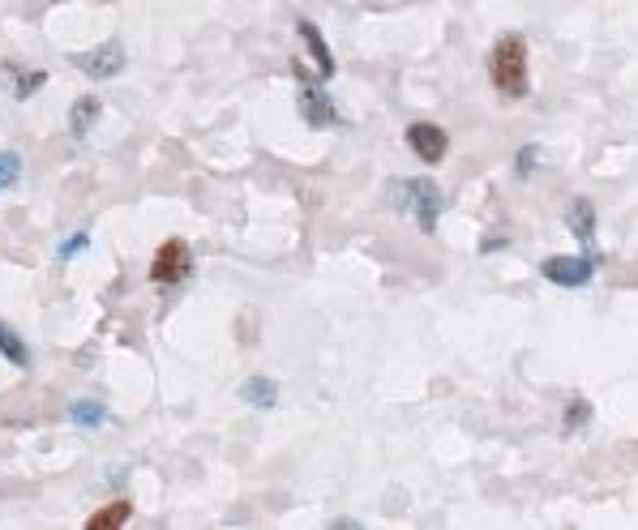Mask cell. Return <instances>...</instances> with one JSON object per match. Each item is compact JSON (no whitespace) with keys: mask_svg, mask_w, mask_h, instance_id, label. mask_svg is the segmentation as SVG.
<instances>
[{"mask_svg":"<svg viewBox=\"0 0 638 530\" xmlns=\"http://www.w3.org/2000/svg\"><path fill=\"white\" fill-rule=\"evenodd\" d=\"M403 141L412 146V154H416L421 163H428V167H437V163L450 154V132L441 129V125H428V121H421V125H408Z\"/></svg>","mask_w":638,"mask_h":530,"instance_id":"7","label":"cell"},{"mask_svg":"<svg viewBox=\"0 0 638 530\" xmlns=\"http://www.w3.org/2000/svg\"><path fill=\"white\" fill-rule=\"evenodd\" d=\"M489 81L505 99H527L531 77H527V39L523 35H501L489 52Z\"/></svg>","mask_w":638,"mask_h":530,"instance_id":"1","label":"cell"},{"mask_svg":"<svg viewBox=\"0 0 638 530\" xmlns=\"http://www.w3.org/2000/svg\"><path fill=\"white\" fill-rule=\"evenodd\" d=\"M48 73L43 68H17V65H4L0 61V86L13 94V99H30L35 90H43Z\"/></svg>","mask_w":638,"mask_h":530,"instance_id":"9","label":"cell"},{"mask_svg":"<svg viewBox=\"0 0 638 530\" xmlns=\"http://www.w3.org/2000/svg\"><path fill=\"white\" fill-rule=\"evenodd\" d=\"M0 355H4L9 364H17V368H30V351H26V342L9 330L4 321H0Z\"/></svg>","mask_w":638,"mask_h":530,"instance_id":"15","label":"cell"},{"mask_svg":"<svg viewBox=\"0 0 638 530\" xmlns=\"http://www.w3.org/2000/svg\"><path fill=\"white\" fill-rule=\"evenodd\" d=\"M99 112H103V103L95 99V94H82V99H73V108H70V132L82 141L86 132L99 125Z\"/></svg>","mask_w":638,"mask_h":530,"instance_id":"11","label":"cell"},{"mask_svg":"<svg viewBox=\"0 0 638 530\" xmlns=\"http://www.w3.org/2000/svg\"><path fill=\"white\" fill-rule=\"evenodd\" d=\"M291 81H296V103H300V116L313 125V129H326V125H343V116L335 112L330 94H326V81L317 73H309L304 61H291Z\"/></svg>","mask_w":638,"mask_h":530,"instance_id":"2","label":"cell"},{"mask_svg":"<svg viewBox=\"0 0 638 530\" xmlns=\"http://www.w3.org/2000/svg\"><path fill=\"white\" fill-rule=\"evenodd\" d=\"M536 163H540V146H536V141H527V146L518 150V159H514V172H518V176H531V167H536Z\"/></svg>","mask_w":638,"mask_h":530,"instance_id":"18","label":"cell"},{"mask_svg":"<svg viewBox=\"0 0 638 530\" xmlns=\"http://www.w3.org/2000/svg\"><path fill=\"white\" fill-rule=\"evenodd\" d=\"M17 176H22V159H17V150H0V193L13 189Z\"/></svg>","mask_w":638,"mask_h":530,"instance_id":"16","label":"cell"},{"mask_svg":"<svg viewBox=\"0 0 638 530\" xmlns=\"http://www.w3.org/2000/svg\"><path fill=\"white\" fill-rule=\"evenodd\" d=\"M296 30H300V39H304V52H309V56H313V65H317V77H322V81H330L339 65H335V52H330L326 35H322L309 17H300V22H296Z\"/></svg>","mask_w":638,"mask_h":530,"instance_id":"8","label":"cell"},{"mask_svg":"<svg viewBox=\"0 0 638 530\" xmlns=\"http://www.w3.org/2000/svg\"><path fill=\"white\" fill-rule=\"evenodd\" d=\"M596 265H600V253H583V257H545L540 262V274L545 282L553 287H587L596 278Z\"/></svg>","mask_w":638,"mask_h":530,"instance_id":"6","label":"cell"},{"mask_svg":"<svg viewBox=\"0 0 638 530\" xmlns=\"http://www.w3.org/2000/svg\"><path fill=\"white\" fill-rule=\"evenodd\" d=\"M70 419L77 428H103V424H108V406H103L99 398H73Z\"/></svg>","mask_w":638,"mask_h":530,"instance_id":"12","label":"cell"},{"mask_svg":"<svg viewBox=\"0 0 638 530\" xmlns=\"http://www.w3.org/2000/svg\"><path fill=\"white\" fill-rule=\"evenodd\" d=\"M129 514H134L129 501H112V505H103V509H95V514L86 518V530H121L129 522Z\"/></svg>","mask_w":638,"mask_h":530,"instance_id":"13","label":"cell"},{"mask_svg":"<svg viewBox=\"0 0 638 530\" xmlns=\"http://www.w3.org/2000/svg\"><path fill=\"white\" fill-rule=\"evenodd\" d=\"M395 201L416 218V227L425 231V236H433L437 231V223H441V205H446V198H441V189L433 185V180H399V189H395Z\"/></svg>","mask_w":638,"mask_h":530,"instance_id":"3","label":"cell"},{"mask_svg":"<svg viewBox=\"0 0 638 530\" xmlns=\"http://www.w3.org/2000/svg\"><path fill=\"white\" fill-rule=\"evenodd\" d=\"M566 223H570V231L578 236L583 253H596V205H591V198H574Z\"/></svg>","mask_w":638,"mask_h":530,"instance_id":"10","label":"cell"},{"mask_svg":"<svg viewBox=\"0 0 638 530\" xmlns=\"http://www.w3.org/2000/svg\"><path fill=\"white\" fill-rule=\"evenodd\" d=\"M240 398H245L249 406H262V411H271V406L279 402V386H275L271 377H249V381L240 386Z\"/></svg>","mask_w":638,"mask_h":530,"instance_id":"14","label":"cell"},{"mask_svg":"<svg viewBox=\"0 0 638 530\" xmlns=\"http://www.w3.org/2000/svg\"><path fill=\"white\" fill-rule=\"evenodd\" d=\"M189 269H193L189 244H185L180 236H172V240H163V249H159L154 262H150V282L163 287V291H172V287H180V282L189 278Z\"/></svg>","mask_w":638,"mask_h":530,"instance_id":"4","label":"cell"},{"mask_svg":"<svg viewBox=\"0 0 638 530\" xmlns=\"http://www.w3.org/2000/svg\"><path fill=\"white\" fill-rule=\"evenodd\" d=\"M82 249H90V236H86V231H77V236H70V240L61 244V262H73Z\"/></svg>","mask_w":638,"mask_h":530,"instance_id":"19","label":"cell"},{"mask_svg":"<svg viewBox=\"0 0 638 530\" xmlns=\"http://www.w3.org/2000/svg\"><path fill=\"white\" fill-rule=\"evenodd\" d=\"M562 419H566V424H562L566 432H578V428L591 419V402H587V398H570V406H566V415H562Z\"/></svg>","mask_w":638,"mask_h":530,"instance_id":"17","label":"cell"},{"mask_svg":"<svg viewBox=\"0 0 638 530\" xmlns=\"http://www.w3.org/2000/svg\"><path fill=\"white\" fill-rule=\"evenodd\" d=\"M125 43L121 39H108V43H99L95 52H73L70 65L82 68L86 77H95V81H112V77H121V68H125Z\"/></svg>","mask_w":638,"mask_h":530,"instance_id":"5","label":"cell"},{"mask_svg":"<svg viewBox=\"0 0 638 530\" xmlns=\"http://www.w3.org/2000/svg\"><path fill=\"white\" fill-rule=\"evenodd\" d=\"M497 249H505V240H501V236H497V240H485V249H480V253H497Z\"/></svg>","mask_w":638,"mask_h":530,"instance_id":"20","label":"cell"}]
</instances>
